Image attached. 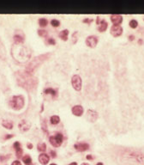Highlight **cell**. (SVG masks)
Instances as JSON below:
<instances>
[{
    "label": "cell",
    "instance_id": "f1b7e54d",
    "mask_svg": "<svg viewBox=\"0 0 144 165\" xmlns=\"http://www.w3.org/2000/svg\"><path fill=\"white\" fill-rule=\"evenodd\" d=\"M47 41H48V44H50V45H55L56 44V41H55V40L53 39V38H50V39H48L47 40Z\"/></svg>",
    "mask_w": 144,
    "mask_h": 165
},
{
    "label": "cell",
    "instance_id": "ab89813d",
    "mask_svg": "<svg viewBox=\"0 0 144 165\" xmlns=\"http://www.w3.org/2000/svg\"><path fill=\"white\" fill-rule=\"evenodd\" d=\"M96 165H104V164H103L102 163H98V164H96Z\"/></svg>",
    "mask_w": 144,
    "mask_h": 165
},
{
    "label": "cell",
    "instance_id": "4dcf8cb0",
    "mask_svg": "<svg viewBox=\"0 0 144 165\" xmlns=\"http://www.w3.org/2000/svg\"><path fill=\"white\" fill-rule=\"evenodd\" d=\"M50 156H52V158H55L56 156H57V154H56V152L54 151H50Z\"/></svg>",
    "mask_w": 144,
    "mask_h": 165
},
{
    "label": "cell",
    "instance_id": "5bb4252c",
    "mask_svg": "<svg viewBox=\"0 0 144 165\" xmlns=\"http://www.w3.org/2000/svg\"><path fill=\"white\" fill-rule=\"evenodd\" d=\"M72 113L76 116H81L82 114H83V108L81 106H80V105L74 106L72 108Z\"/></svg>",
    "mask_w": 144,
    "mask_h": 165
},
{
    "label": "cell",
    "instance_id": "8d00e7d4",
    "mask_svg": "<svg viewBox=\"0 0 144 165\" xmlns=\"http://www.w3.org/2000/svg\"><path fill=\"white\" fill-rule=\"evenodd\" d=\"M87 159H88V160H93L94 157H93V156H91V155H88V156H87Z\"/></svg>",
    "mask_w": 144,
    "mask_h": 165
},
{
    "label": "cell",
    "instance_id": "1f68e13d",
    "mask_svg": "<svg viewBox=\"0 0 144 165\" xmlns=\"http://www.w3.org/2000/svg\"><path fill=\"white\" fill-rule=\"evenodd\" d=\"M11 165H22V164H21V162H20V161L16 160V161H14V162L12 163V164Z\"/></svg>",
    "mask_w": 144,
    "mask_h": 165
},
{
    "label": "cell",
    "instance_id": "52a82bcc",
    "mask_svg": "<svg viewBox=\"0 0 144 165\" xmlns=\"http://www.w3.org/2000/svg\"><path fill=\"white\" fill-rule=\"evenodd\" d=\"M71 84L73 88L76 91H80L81 90V78L78 75H74L71 78Z\"/></svg>",
    "mask_w": 144,
    "mask_h": 165
},
{
    "label": "cell",
    "instance_id": "f35d334b",
    "mask_svg": "<svg viewBox=\"0 0 144 165\" xmlns=\"http://www.w3.org/2000/svg\"><path fill=\"white\" fill-rule=\"evenodd\" d=\"M69 165H77V164L76 163H71V164H70Z\"/></svg>",
    "mask_w": 144,
    "mask_h": 165
},
{
    "label": "cell",
    "instance_id": "4316f807",
    "mask_svg": "<svg viewBox=\"0 0 144 165\" xmlns=\"http://www.w3.org/2000/svg\"><path fill=\"white\" fill-rule=\"evenodd\" d=\"M38 34L40 35V36H46L47 35V32L44 30V29H40V30H38Z\"/></svg>",
    "mask_w": 144,
    "mask_h": 165
},
{
    "label": "cell",
    "instance_id": "ba28073f",
    "mask_svg": "<svg viewBox=\"0 0 144 165\" xmlns=\"http://www.w3.org/2000/svg\"><path fill=\"white\" fill-rule=\"evenodd\" d=\"M123 34V28L120 25H112L111 28V35L114 37L120 36Z\"/></svg>",
    "mask_w": 144,
    "mask_h": 165
},
{
    "label": "cell",
    "instance_id": "ffe728a7",
    "mask_svg": "<svg viewBox=\"0 0 144 165\" xmlns=\"http://www.w3.org/2000/svg\"><path fill=\"white\" fill-rule=\"evenodd\" d=\"M44 92H45V94H50V95H52L53 96H56L58 95V91H57L56 90L52 89V88H47V89H45Z\"/></svg>",
    "mask_w": 144,
    "mask_h": 165
},
{
    "label": "cell",
    "instance_id": "83f0119b",
    "mask_svg": "<svg viewBox=\"0 0 144 165\" xmlns=\"http://www.w3.org/2000/svg\"><path fill=\"white\" fill-rule=\"evenodd\" d=\"M16 151H17V157H21V156H22V149L21 147L17 149Z\"/></svg>",
    "mask_w": 144,
    "mask_h": 165
},
{
    "label": "cell",
    "instance_id": "8fae6325",
    "mask_svg": "<svg viewBox=\"0 0 144 165\" xmlns=\"http://www.w3.org/2000/svg\"><path fill=\"white\" fill-rule=\"evenodd\" d=\"M18 127H19V129H20L21 131H22V132H27V131H28L29 129L31 128V123L28 122L26 119H22V120L20 121Z\"/></svg>",
    "mask_w": 144,
    "mask_h": 165
},
{
    "label": "cell",
    "instance_id": "9c48e42d",
    "mask_svg": "<svg viewBox=\"0 0 144 165\" xmlns=\"http://www.w3.org/2000/svg\"><path fill=\"white\" fill-rule=\"evenodd\" d=\"M98 117H99V114H98V113L96 111L92 109L88 110V112H87V119H88L89 121H90V122H95L97 120V119H98Z\"/></svg>",
    "mask_w": 144,
    "mask_h": 165
},
{
    "label": "cell",
    "instance_id": "6da1fadb",
    "mask_svg": "<svg viewBox=\"0 0 144 165\" xmlns=\"http://www.w3.org/2000/svg\"><path fill=\"white\" fill-rule=\"evenodd\" d=\"M11 54L13 59L18 63L24 64L29 60L31 52L27 46L22 45V43H15L11 48Z\"/></svg>",
    "mask_w": 144,
    "mask_h": 165
},
{
    "label": "cell",
    "instance_id": "ac0fdd59",
    "mask_svg": "<svg viewBox=\"0 0 144 165\" xmlns=\"http://www.w3.org/2000/svg\"><path fill=\"white\" fill-rule=\"evenodd\" d=\"M68 35H69V30H67V29L62 30L59 33V37H60V39L63 40V41H66L68 40Z\"/></svg>",
    "mask_w": 144,
    "mask_h": 165
},
{
    "label": "cell",
    "instance_id": "60d3db41",
    "mask_svg": "<svg viewBox=\"0 0 144 165\" xmlns=\"http://www.w3.org/2000/svg\"><path fill=\"white\" fill-rule=\"evenodd\" d=\"M81 165H89V164H86V163H83V164H81Z\"/></svg>",
    "mask_w": 144,
    "mask_h": 165
},
{
    "label": "cell",
    "instance_id": "e575fe53",
    "mask_svg": "<svg viewBox=\"0 0 144 165\" xmlns=\"http://www.w3.org/2000/svg\"><path fill=\"white\" fill-rule=\"evenodd\" d=\"M14 137V135H12V134H10V135H6L5 136V139H9V138H11Z\"/></svg>",
    "mask_w": 144,
    "mask_h": 165
},
{
    "label": "cell",
    "instance_id": "d4e9b609",
    "mask_svg": "<svg viewBox=\"0 0 144 165\" xmlns=\"http://www.w3.org/2000/svg\"><path fill=\"white\" fill-rule=\"evenodd\" d=\"M129 25H130V27L131 28H137V26H138V22H137L136 20H131L130 22Z\"/></svg>",
    "mask_w": 144,
    "mask_h": 165
},
{
    "label": "cell",
    "instance_id": "5b68a950",
    "mask_svg": "<svg viewBox=\"0 0 144 165\" xmlns=\"http://www.w3.org/2000/svg\"><path fill=\"white\" fill-rule=\"evenodd\" d=\"M63 137L61 133H56L53 136H51L49 138L50 143L52 144V145L54 147H59L62 143H63Z\"/></svg>",
    "mask_w": 144,
    "mask_h": 165
},
{
    "label": "cell",
    "instance_id": "30bf717a",
    "mask_svg": "<svg viewBox=\"0 0 144 165\" xmlns=\"http://www.w3.org/2000/svg\"><path fill=\"white\" fill-rule=\"evenodd\" d=\"M86 44L87 46H89L91 48H94L98 44V38L94 35L89 36L86 39Z\"/></svg>",
    "mask_w": 144,
    "mask_h": 165
},
{
    "label": "cell",
    "instance_id": "d6a6232c",
    "mask_svg": "<svg viewBox=\"0 0 144 165\" xmlns=\"http://www.w3.org/2000/svg\"><path fill=\"white\" fill-rule=\"evenodd\" d=\"M73 36H74V43H76V41H77V38H76V36H77V32H75L74 35H73Z\"/></svg>",
    "mask_w": 144,
    "mask_h": 165
},
{
    "label": "cell",
    "instance_id": "7402d4cb",
    "mask_svg": "<svg viewBox=\"0 0 144 165\" xmlns=\"http://www.w3.org/2000/svg\"><path fill=\"white\" fill-rule=\"evenodd\" d=\"M37 149H38L39 151L44 152V151H45V150H46V145H45V143H40V144L37 145Z\"/></svg>",
    "mask_w": 144,
    "mask_h": 165
},
{
    "label": "cell",
    "instance_id": "b9f144b4",
    "mask_svg": "<svg viewBox=\"0 0 144 165\" xmlns=\"http://www.w3.org/2000/svg\"><path fill=\"white\" fill-rule=\"evenodd\" d=\"M50 165H57L56 164H50Z\"/></svg>",
    "mask_w": 144,
    "mask_h": 165
},
{
    "label": "cell",
    "instance_id": "f546056e",
    "mask_svg": "<svg viewBox=\"0 0 144 165\" xmlns=\"http://www.w3.org/2000/svg\"><path fill=\"white\" fill-rule=\"evenodd\" d=\"M21 147V144L19 143V142H15L14 143V148L17 150V149H18V148H20Z\"/></svg>",
    "mask_w": 144,
    "mask_h": 165
},
{
    "label": "cell",
    "instance_id": "cb8c5ba5",
    "mask_svg": "<svg viewBox=\"0 0 144 165\" xmlns=\"http://www.w3.org/2000/svg\"><path fill=\"white\" fill-rule=\"evenodd\" d=\"M47 23H48V22H47V20L45 18H40L39 20V24H40V26L42 28L45 27L46 25H47Z\"/></svg>",
    "mask_w": 144,
    "mask_h": 165
},
{
    "label": "cell",
    "instance_id": "3957f363",
    "mask_svg": "<svg viewBox=\"0 0 144 165\" xmlns=\"http://www.w3.org/2000/svg\"><path fill=\"white\" fill-rule=\"evenodd\" d=\"M50 57L49 54H41L38 57H35L32 61L29 62V64H27L26 67V72L29 75H33L34 72L36 71V69H38V67L41 64H43L45 60L48 59V58Z\"/></svg>",
    "mask_w": 144,
    "mask_h": 165
},
{
    "label": "cell",
    "instance_id": "836d02e7",
    "mask_svg": "<svg viewBox=\"0 0 144 165\" xmlns=\"http://www.w3.org/2000/svg\"><path fill=\"white\" fill-rule=\"evenodd\" d=\"M92 21H93V20H91V19H85V20H83V22H88V23H90Z\"/></svg>",
    "mask_w": 144,
    "mask_h": 165
},
{
    "label": "cell",
    "instance_id": "7c38bea8",
    "mask_svg": "<svg viewBox=\"0 0 144 165\" xmlns=\"http://www.w3.org/2000/svg\"><path fill=\"white\" fill-rule=\"evenodd\" d=\"M89 145L87 143H76L75 145V149L77 151H80V152H82V151H85L89 150Z\"/></svg>",
    "mask_w": 144,
    "mask_h": 165
},
{
    "label": "cell",
    "instance_id": "277c9868",
    "mask_svg": "<svg viewBox=\"0 0 144 165\" xmlns=\"http://www.w3.org/2000/svg\"><path fill=\"white\" fill-rule=\"evenodd\" d=\"M25 104L24 98L22 96H14L9 101V105L14 110H21Z\"/></svg>",
    "mask_w": 144,
    "mask_h": 165
},
{
    "label": "cell",
    "instance_id": "d590c367",
    "mask_svg": "<svg viewBox=\"0 0 144 165\" xmlns=\"http://www.w3.org/2000/svg\"><path fill=\"white\" fill-rule=\"evenodd\" d=\"M129 39H130V41H132L135 40V36H134V35H130V36H129Z\"/></svg>",
    "mask_w": 144,
    "mask_h": 165
},
{
    "label": "cell",
    "instance_id": "4fadbf2b",
    "mask_svg": "<svg viewBox=\"0 0 144 165\" xmlns=\"http://www.w3.org/2000/svg\"><path fill=\"white\" fill-rule=\"evenodd\" d=\"M111 21L113 25H119L123 22V17L120 15H112L111 16Z\"/></svg>",
    "mask_w": 144,
    "mask_h": 165
},
{
    "label": "cell",
    "instance_id": "2e32d148",
    "mask_svg": "<svg viewBox=\"0 0 144 165\" xmlns=\"http://www.w3.org/2000/svg\"><path fill=\"white\" fill-rule=\"evenodd\" d=\"M25 39V36H24V34L22 33V34H16L14 35V41L16 43H22L23 41Z\"/></svg>",
    "mask_w": 144,
    "mask_h": 165
},
{
    "label": "cell",
    "instance_id": "8992f818",
    "mask_svg": "<svg viewBox=\"0 0 144 165\" xmlns=\"http://www.w3.org/2000/svg\"><path fill=\"white\" fill-rule=\"evenodd\" d=\"M127 156H129L130 158H132L135 160L137 163L144 164V154L138 152V151H131L130 153H129Z\"/></svg>",
    "mask_w": 144,
    "mask_h": 165
},
{
    "label": "cell",
    "instance_id": "7a4b0ae2",
    "mask_svg": "<svg viewBox=\"0 0 144 165\" xmlns=\"http://www.w3.org/2000/svg\"><path fill=\"white\" fill-rule=\"evenodd\" d=\"M17 75V79L18 84L22 88L27 89V90H31L36 87L38 81L35 77H33V75H29L26 72H18Z\"/></svg>",
    "mask_w": 144,
    "mask_h": 165
},
{
    "label": "cell",
    "instance_id": "44dd1931",
    "mask_svg": "<svg viewBox=\"0 0 144 165\" xmlns=\"http://www.w3.org/2000/svg\"><path fill=\"white\" fill-rule=\"evenodd\" d=\"M50 121H51V124H53V125H57V124L59 123V121H60V118H59L58 115H53V116L51 117Z\"/></svg>",
    "mask_w": 144,
    "mask_h": 165
},
{
    "label": "cell",
    "instance_id": "d6986e66",
    "mask_svg": "<svg viewBox=\"0 0 144 165\" xmlns=\"http://www.w3.org/2000/svg\"><path fill=\"white\" fill-rule=\"evenodd\" d=\"M2 126L7 129L13 128V123L11 121H9V120H4L2 122Z\"/></svg>",
    "mask_w": 144,
    "mask_h": 165
},
{
    "label": "cell",
    "instance_id": "9a60e30c",
    "mask_svg": "<svg viewBox=\"0 0 144 165\" xmlns=\"http://www.w3.org/2000/svg\"><path fill=\"white\" fill-rule=\"evenodd\" d=\"M39 161L42 165H46L50 161V157H49L48 155H46L45 153H41L39 156Z\"/></svg>",
    "mask_w": 144,
    "mask_h": 165
},
{
    "label": "cell",
    "instance_id": "603a6c76",
    "mask_svg": "<svg viewBox=\"0 0 144 165\" xmlns=\"http://www.w3.org/2000/svg\"><path fill=\"white\" fill-rule=\"evenodd\" d=\"M22 161H23V163H24L25 164L27 165L31 164V163H32V159H31V157L28 156V155H26V156H23V157H22Z\"/></svg>",
    "mask_w": 144,
    "mask_h": 165
},
{
    "label": "cell",
    "instance_id": "484cf974",
    "mask_svg": "<svg viewBox=\"0 0 144 165\" xmlns=\"http://www.w3.org/2000/svg\"><path fill=\"white\" fill-rule=\"evenodd\" d=\"M51 24H52V26H53V27H58V26L60 25V22H59V21H58V20H56V19H53V20H52Z\"/></svg>",
    "mask_w": 144,
    "mask_h": 165
},
{
    "label": "cell",
    "instance_id": "74e56055",
    "mask_svg": "<svg viewBox=\"0 0 144 165\" xmlns=\"http://www.w3.org/2000/svg\"><path fill=\"white\" fill-rule=\"evenodd\" d=\"M27 147L29 150H30V149H33V145H32V144H27Z\"/></svg>",
    "mask_w": 144,
    "mask_h": 165
},
{
    "label": "cell",
    "instance_id": "e0dca14e",
    "mask_svg": "<svg viewBox=\"0 0 144 165\" xmlns=\"http://www.w3.org/2000/svg\"><path fill=\"white\" fill-rule=\"evenodd\" d=\"M107 22L105 20H102V21H100V23H99V27L98 28V30H99V32H105L107 30Z\"/></svg>",
    "mask_w": 144,
    "mask_h": 165
}]
</instances>
